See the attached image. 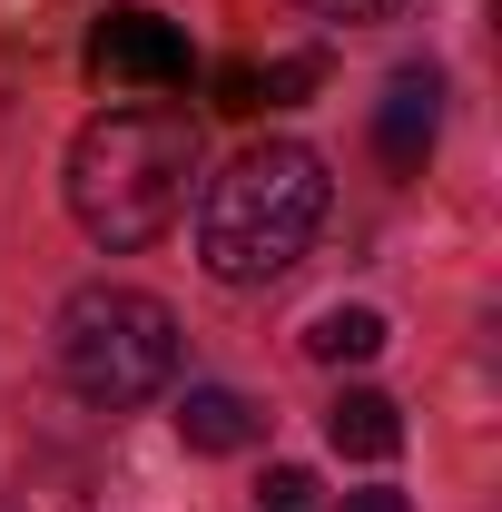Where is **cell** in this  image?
<instances>
[{"label":"cell","mask_w":502,"mask_h":512,"mask_svg":"<svg viewBox=\"0 0 502 512\" xmlns=\"http://www.w3.org/2000/svg\"><path fill=\"white\" fill-rule=\"evenodd\" d=\"M188 178H197V128L168 99H128L69 138V217L89 227V247H158L188 217Z\"/></svg>","instance_id":"cell-1"},{"label":"cell","mask_w":502,"mask_h":512,"mask_svg":"<svg viewBox=\"0 0 502 512\" xmlns=\"http://www.w3.org/2000/svg\"><path fill=\"white\" fill-rule=\"evenodd\" d=\"M315 227H325V158L306 138H256V148L227 158V178H207L197 266L217 286H266L306 256Z\"/></svg>","instance_id":"cell-2"},{"label":"cell","mask_w":502,"mask_h":512,"mask_svg":"<svg viewBox=\"0 0 502 512\" xmlns=\"http://www.w3.org/2000/svg\"><path fill=\"white\" fill-rule=\"evenodd\" d=\"M60 375L79 404L128 414L178 384V316L138 286H79L60 306Z\"/></svg>","instance_id":"cell-3"},{"label":"cell","mask_w":502,"mask_h":512,"mask_svg":"<svg viewBox=\"0 0 502 512\" xmlns=\"http://www.w3.org/2000/svg\"><path fill=\"white\" fill-rule=\"evenodd\" d=\"M89 60L109 69V79H128V89H188V40L158 10H109L89 30Z\"/></svg>","instance_id":"cell-4"},{"label":"cell","mask_w":502,"mask_h":512,"mask_svg":"<svg viewBox=\"0 0 502 512\" xmlns=\"http://www.w3.org/2000/svg\"><path fill=\"white\" fill-rule=\"evenodd\" d=\"M434 138H443V79H434V69H404V79L384 89V109H375V148H384V168H394V178H424Z\"/></svg>","instance_id":"cell-5"},{"label":"cell","mask_w":502,"mask_h":512,"mask_svg":"<svg viewBox=\"0 0 502 512\" xmlns=\"http://www.w3.org/2000/svg\"><path fill=\"white\" fill-rule=\"evenodd\" d=\"M325 444L345 453V463H394V453H404V414H394V394L345 384V394L325 404Z\"/></svg>","instance_id":"cell-6"},{"label":"cell","mask_w":502,"mask_h":512,"mask_svg":"<svg viewBox=\"0 0 502 512\" xmlns=\"http://www.w3.org/2000/svg\"><path fill=\"white\" fill-rule=\"evenodd\" d=\"M266 434V414H256L237 384H188L178 394V444L188 453H247Z\"/></svg>","instance_id":"cell-7"},{"label":"cell","mask_w":502,"mask_h":512,"mask_svg":"<svg viewBox=\"0 0 502 512\" xmlns=\"http://www.w3.org/2000/svg\"><path fill=\"white\" fill-rule=\"evenodd\" d=\"M306 355L315 365H375L384 355V316L375 306H325V316L306 325Z\"/></svg>","instance_id":"cell-8"},{"label":"cell","mask_w":502,"mask_h":512,"mask_svg":"<svg viewBox=\"0 0 502 512\" xmlns=\"http://www.w3.org/2000/svg\"><path fill=\"white\" fill-rule=\"evenodd\" d=\"M315 79H325V60H315V50H296V60H276V69H256V109H286V99H306Z\"/></svg>","instance_id":"cell-9"},{"label":"cell","mask_w":502,"mask_h":512,"mask_svg":"<svg viewBox=\"0 0 502 512\" xmlns=\"http://www.w3.org/2000/svg\"><path fill=\"white\" fill-rule=\"evenodd\" d=\"M256 503H266V512H306V503H315V473H306V463H276Z\"/></svg>","instance_id":"cell-10"},{"label":"cell","mask_w":502,"mask_h":512,"mask_svg":"<svg viewBox=\"0 0 502 512\" xmlns=\"http://www.w3.org/2000/svg\"><path fill=\"white\" fill-rule=\"evenodd\" d=\"M315 20H404L414 0H306Z\"/></svg>","instance_id":"cell-11"},{"label":"cell","mask_w":502,"mask_h":512,"mask_svg":"<svg viewBox=\"0 0 502 512\" xmlns=\"http://www.w3.org/2000/svg\"><path fill=\"white\" fill-rule=\"evenodd\" d=\"M217 109H237V119H247V109H256V69H227V79H217Z\"/></svg>","instance_id":"cell-12"},{"label":"cell","mask_w":502,"mask_h":512,"mask_svg":"<svg viewBox=\"0 0 502 512\" xmlns=\"http://www.w3.org/2000/svg\"><path fill=\"white\" fill-rule=\"evenodd\" d=\"M335 512H414V503H404V493H384V483H375V493H345Z\"/></svg>","instance_id":"cell-13"}]
</instances>
